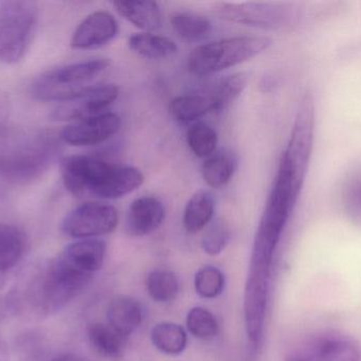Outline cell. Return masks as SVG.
Masks as SVG:
<instances>
[{"label":"cell","mask_w":361,"mask_h":361,"mask_svg":"<svg viewBox=\"0 0 361 361\" xmlns=\"http://www.w3.org/2000/svg\"><path fill=\"white\" fill-rule=\"evenodd\" d=\"M214 195L206 190L197 191L187 203L185 208L183 224L189 233H197L208 226L214 218Z\"/></svg>","instance_id":"d6986e66"},{"label":"cell","mask_w":361,"mask_h":361,"mask_svg":"<svg viewBox=\"0 0 361 361\" xmlns=\"http://www.w3.org/2000/svg\"><path fill=\"white\" fill-rule=\"evenodd\" d=\"M224 276L216 267H203L195 275V292L202 298L214 299L220 296L224 290Z\"/></svg>","instance_id":"f546056e"},{"label":"cell","mask_w":361,"mask_h":361,"mask_svg":"<svg viewBox=\"0 0 361 361\" xmlns=\"http://www.w3.org/2000/svg\"><path fill=\"white\" fill-rule=\"evenodd\" d=\"M0 361H11L8 345L1 336H0Z\"/></svg>","instance_id":"836d02e7"},{"label":"cell","mask_w":361,"mask_h":361,"mask_svg":"<svg viewBox=\"0 0 361 361\" xmlns=\"http://www.w3.org/2000/svg\"><path fill=\"white\" fill-rule=\"evenodd\" d=\"M110 64L107 59H94L49 70L34 81L32 95L40 101L61 103L93 86Z\"/></svg>","instance_id":"5b68a950"},{"label":"cell","mask_w":361,"mask_h":361,"mask_svg":"<svg viewBox=\"0 0 361 361\" xmlns=\"http://www.w3.org/2000/svg\"><path fill=\"white\" fill-rule=\"evenodd\" d=\"M165 220L162 201L154 196H142L133 201L127 214L126 228L133 237H144L156 231Z\"/></svg>","instance_id":"5bb4252c"},{"label":"cell","mask_w":361,"mask_h":361,"mask_svg":"<svg viewBox=\"0 0 361 361\" xmlns=\"http://www.w3.org/2000/svg\"><path fill=\"white\" fill-rule=\"evenodd\" d=\"M247 84L245 73H235L221 80L208 93L214 112H222L239 97Z\"/></svg>","instance_id":"d4e9b609"},{"label":"cell","mask_w":361,"mask_h":361,"mask_svg":"<svg viewBox=\"0 0 361 361\" xmlns=\"http://www.w3.org/2000/svg\"><path fill=\"white\" fill-rule=\"evenodd\" d=\"M114 6L125 19L144 31H154L162 25V11L158 2L120 0L114 1Z\"/></svg>","instance_id":"e0dca14e"},{"label":"cell","mask_w":361,"mask_h":361,"mask_svg":"<svg viewBox=\"0 0 361 361\" xmlns=\"http://www.w3.org/2000/svg\"><path fill=\"white\" fill-rule=\"evenodd\" d=\"M171 21L178 35L190 42L203 40L212 30V23L207 17L195 13H177L171 16Z\"/></svg>","instance_id":"484cf974"},{"label":"cell","mask_w":361,"mask_h":361,"mask_svg":"<svg viewBox=\"0 0 361 361\" xmlns=\"http://www.w3.org/2000/svg\"><path fill=\"white\" fill-rule=\"evenodd\" d=\"M54 150H35L0 157V199L38 179L48 169Z\"/></svg>","instance_id":"ba28073f"},{"label":"cell","mask_w":361,"mask_h":361,"mask_svg":"<svg viewBox=\"0 0 361 361\" xmlns=\"http://www.w3.org/2000/svg\"><path fill=\"white\" fill-rule=\"evenodd\" d=\"M35 1L12 0L0 4V61L13 65L25 57L37 29Z\"/></svg>","instance_id":"8992f818"},{"label":"cell","mask_w":361,"mask_h":361,"mask_svg":"<svg viewBox=\"0 0 361 361\" xmlns=\"http://www.w3.org/2000/svg\"><path fill=\"white\" fill-rule=\"evenodd\" d=\"M118 90L116 85H93L78 95L61 102L55 108L51 118L55 121L76 122L90 117L103 114L118 99Z\"/></svg>","instance_id":"9c48e42d"},{"label":"cell","mask_w":361,"mask_h":361,"mask_svg":"<svg viewBox=\"0 0 361 361\" xmlns=\"http://www.w3.org/2000/svg\"><path fill=\"white\" fill-rule=\"evenodd\" d=\"M91 279L57 256L34 275L23 294L15 292L18 311L25 307L40 318L55 315L75 299Z\"/></svg>","instance_id":"3957f363"},{"label":"cell","mask_w":361,"mask_h":361,"mask_svg":"<svg viewBox=\"0 0 361 361\" xmlns=\"http://www.w3.org/2000/svg\"><path fill=\"white\" fill-rule=\"evenodd\" d=\"M105 254V242L86 239L70 244L59 256L72 268L92 278L103 266Z\"/></svg>","instance_id":"9a60e30c"},{"label":"cell","mask_w":361,"mask_h":361,"mask_svg":"<svg viewBox=\"0 0 361 361\" xmlns=\"http://www.w3.org/2000/svg\"><path fill=\"white\" fill-rule=\"evenodd\" d=\"M343 196L348 212L352 218L361 222V173L349 180Z\"/></svg>","instance_id":"1f68e13d"},{"label":"cell","mask_w":361,"mask_h":361,"mask_svg":"<svg viewBox=\"0 0 361 361\" xmlns=\"http://www.w3.org/2000/svg\"><path fill=\"white\" fill-rule=\"evenodd\" d=\"M118 212L114 206L88 201L72 210L61 224V230L73 239H95L116 230Z\"/></svg>","instance_id":"52a82bcc"},{"label":"cell","mask_w":361,"mask_h":361,"mask_svg":"<svg viewBox=\"0 0 361 361\" xmlns=\"http://www.w3.org/2000/svg\"><path fill=\"white\" fill-rule=\"evenodd\" d=\"M49 361H89L82 356L74 355V354H65V355L59 356Z\"/></svg>","instance_id":"e575fe53"},{"label":"cell","mask_w":361,"mask_h":361,"mask_svg":"<svg viewBox=\"0 0 361 361\" xmlns=\"http://www.w3.org/2000/svg\"><path fill=\"white\" fill-rule=\"evenodd\" d=\"M229 239L231 233L228 227L222 220H218L212 223L204 233L202 248L209 256H218L225 249Z\"/></svg>","instance_id":"4dcf8cb0"},{"label":"cell","mask_w":361,"mask_h":361,"mask_svg":"<svg viewBox=\"0 0 361 361\" xmlns=\"http://www.w3.org/2000/svg\"><path fill=\"white\" fill-rule=\"evenodd\" d=\"M267 36H233L197 47L188 59V68L197 76L228 69L260 54L271 46Z\"/></svg>","instance_id":"277c9868"},{"label":"cell","mask_w":361,"mask_h":361,"mask_svg":"<svg viewBox=\"0 0 361 361\" xmlns=\"http://www.w3.org/2000/svg\"><path fill=\"white\" fill-rule=\"evenodd\" d=\"M189 333L200 341H212L219 333V324L214 314L203 307L189 312L186 320Z\"/></svg>","instance_id":"f1b7e54d"},{"label":"cell","mask_w":361,"mask_h":361,"mask_svg":"<svg viewBox=\"0 0 361 361\" xmlns=\"http://www.w3.org/2000/svg\"><path fill=\"white\" fill-rule=\"evenodd\" d=\"M147 290L157 302H171L177 296L179 281L177 276L171 271H154L148 275Z\"/></svg>","instance_id":"83f0119b"},{"label":"cell","mask_w":361,"mask_h":361,"mask_svg":"<svg viewBox=\"0 0 361 361\" xmlns=\"http://www.w3.org/2000/svg\"><path fill=\"white\" fill-rule=\"evenodd\" d=\"M312 148L313 140L307 136H290L257 229L248 277L269 280L274 254L300 194Z\"/></svg>","instance_id":"6da1fadb"},{"label":"cell","mask_w":361,"mask_h":361,"mask_svg":"<svg viewBox=\"0 0 361 361\" xmlns=\"http://www.w3.org/2000/svg\"><path fill=\"white\" fill-rule=\"evenodd\" d=\"M219 12L226 20L264 29L279 27L284 18L281 8L261 2H226Z\"/></svg>","instance_id":"7c38bea8"},{"label":"cell","mask_w":361,"mask_h":361,"mask_svg":"<svg viewBox=\"0 0 361 361\" xmlns=\"http://www.w3.org/2000/svg\"><path fill=\"white\" fill-rule=\"evenodd\" d=\"M154 347L167 355H179L187 345V334L179 324L162 322L152 331Z\"/></svg>","instance_id":"cb8c5ba5"},{"label":"cell","mask_w":361,"mask_h":361,"mask_svg":"<svg viewBox=\"0 0 361 361\" xmlns=\"http://www.w3.org/2000/svg\"><path fill=\"white\" fill-rule=\"evenodd\" d=\"M237 162L229 152L221 150L206 158L202 165V176L204 182L214 189L226 187L233 179Z\"/></svg>","instance_id":"7402d4cb"},{"label":"cell","mask_w":361,"mask_h":361,"mask_svg":"<svg viewBox=\"0 0 361 361\" xmlns=\"http://www.w3.org/2000/svg\"><path fill=\"white\" fill-rule=\"evenodd\" d=\"M27 247L25 233L8 224H0V273L6 275L23 259Z\"/></svg>","instance_id":"ffe728a7"},{"label":"cell","mask_w":361,"mask_h":361,"mask_svg":"<svg viewBox=\"0 0 361 361\" xmlns=\"http://www.w3.org/2000/svg\"><path fill=\"white\" fill-rule=\"evenodd\" d=\"M17 311H18V305H17L15 294L0 297V322L4 321L8 316L16 313Z\"/></svg>","instance_id":"d6a6232c"},{"label":"cell","mask_w":361,"mask_h":361,"mask_svg":"<svg viewBox=\"0 0 361 361\" xmlns=\"http://www.w3.org/2000/svg\"><path fill=\"white\" fill-rule=\"evenodd\" d=\"M187 143L195 156L208 158L216 153L218 135L209 125L195 123L187 131Z\"/></svg>","instance_id":"4316f807"},{"label":"cell","mask_w":361,"mask_h":361,"mask_svg":"<svg viewBox=\"0 0 361 361\" xmlns=\"http://www.w3.org/2000/svg\"><path fill=\"white\" fill-rule=\"evenodd\" d=\"M4 282H6V275H4V273H0V288H1V286L4 285Z\"/></svg>","instance_id":"d590c367"},{"label":"cell","mask_w":361,"mask_h":361,"mask_svg":"<svg viewBox=\"0 0 361 361\" xmlns=\"http://www.w3.org/2000/svg\"><path fill=\"white\" fill-rule=\"evenodd\" d=\"M61 178L74 196L92 195L103 199H121L137 190L144 182V174L137 167L112 165L86 155L63 159Z\"/></svg>","instance_id":"7a4b0ae2"},{"label":"cell","mask_w":361,"mask_h":361,"mask_svg":"<svg viewBox=\"0 0 361 361\" xmlns=\"http://www.w3.org/2000/svg\"><path fill=\"white\" fill-rule=\"evenodd\" d=\"M128 45L133 52L145 59H167L178 52V46L171 38L150 32L135 34L129 38Z\"/></svg>","instance_id":"44dd1931"},{"label":"cell","mask_w":361,"mask_h":361,"mask_svg":"<svg viewBox=\"0 0 361 361\" xmlns=\"http://www.w3.org/2000/svg\"><path fill=\"white\" fill-rule=\"evenodd\" d=\"M121 127V119L114 112L70 123L61 131V139L73 146H92L107 141Z\"/></svg>","instance_id":"8fae6325"},{"label":"cell","mask_w":361,"mask_h":361,"mask_svg":"<svg viewBox=\"0 0 361 361\" xmlns=\"http://www.w3.org/2000/svg\"><path fill=\"white\" fill-rule=\"evenodd\" d=\"M118 32V23L114 15L97 11L87 16L78 25L71 38V47L78 50L97 49L111 42Z\"/></svg>","instance_id":"4fadbf2b"},{"label":"cell","mask_w":361,"mask_h":361,"mask_svg":"<svg viewBox=\"0 0 361 361\" xmlns=\"http://www.w3.org/2000/svg\"><path fill=\"white\" fill-rule=\"evenodd\" d=\"M360 350L349 339L320 335L290 352L284 361H360Z\"/></svg>","instance_id":"30bf717a"},{"label":"cell","mask_w":361,"mask_h":361,"mask_svg":"<svg viewBox=\"0 0 361 361\" xmlns=\"http://www.w3.org/2000/svg\"><path fill=\"white\" fill-rule=\"evenodd\" d=\"M126 335L111 324L95 322L88 328V338L95 353L107 360H120L127 347Z\"/></svg>","instance_id":"2e32d148"},{"label":"cell","mask_w":361,"mask_h":361,"mask_svg":"<svg viewBox=\"0 0 361 361\" xmlns=\"http://www.w3.org/2000/svg\"><path fill=\"white\" fill-rule=\"evenodd\" d=\"M210 112H214V110L212 101L206 93L180 95L173 99L169 105L171 117L182 123L192 122Z\"/></svg>","instance_id":"603a6c76"},{"label":"cell","mask_w":361,"mask_h":361,"mask_svg":"<svg viewBox=\"0 0 361 361\" xmlns=\"http://www.w3.org/2000/svg\"><path fill=\"white\" fill-rule=\"evenodd\" d=\"M143 316L141 303L131 297H116L108 307V324L126 336L141 326Z\"/></svg>","instance_id":"ac0fdd59"}]
</instances>
